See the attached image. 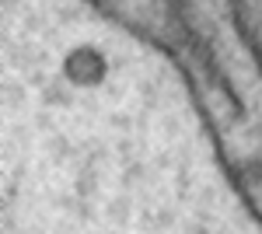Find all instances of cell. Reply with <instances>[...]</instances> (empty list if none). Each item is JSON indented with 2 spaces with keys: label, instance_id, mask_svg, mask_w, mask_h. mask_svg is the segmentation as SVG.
Here are the masks:
<instances>
[{
  "label": "cell",
  "instance_id": "6da1fadb",
  "mask_svg": "<svg viewBox=\"0 0 262 234\" xmlns=\"http://www.w3.org/2000/svg\"><path fill=\"white\" fill-rule=\"evenodd\" d=\"M171 63L217 168L262 231V0H84Z\"/></svg>",
  "mask_w": 262,
  "mask_h": 234
}]
</instances>
